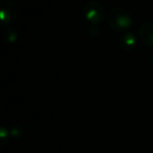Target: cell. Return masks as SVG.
<instances>
[{
  "instance_id": "277c9868",
  "label": "cell",
  "mask_w": 153,
  "mask_h": 153,
  "mask_svg": "<svg viewBox=\"0 0 153 153\" xmlns=\"http://www.w3.org/2000/svg\"><path fill=\"white\" fill-rule=\"evenodd\" d=\"M140 40L145 45L153 47V22H146L138 30Z\"/></svg>"
},
{
  "instance_id": "7a4b0ae2",
  "label": "cell",
  "mask_w": 153,
  "mask_h": 153,
  "mask_svg": "<svg viewBox=\"0 0 153 153\" xmlns=\"http://www.w3.org/2000/svg\"><path fill=\"white\" fill-rule=\"evenodd\" d=\"M83 14L89 25H98L106 16L103 5L97 1H89L86 3L83 9Z\"/></svg>"
},
{
  "instance_id": "3957f363",
  "label": "cell",
  "mask_w": 153,
  "mask_h": 153,
  "mask_svg": "<svg viewBox=\"0 0 153 153\" xmlns=\"http://www.w3.org/2000/svg\"><path fill=\"white\" fill-rule=\"evenodd\" d=\"M18 15V7L12 0H1L0 2V17L3 25L12 23Z\"/></svg>"
},
{
  "instance_id": "6da1fadb",
  "label": "cell",
  "mask_w": 153,
  "mask_h": 153,
  "mask_svg": "<svg viewBox=\"0 0 153 153\" xmlns=\"http://www.w3.org/2000/svg\"><path fill=\"white\" fill-rule=\"evenodd\" d=\"M132 24L130 14L123 7H114L109 12L108 25L117 33H125Z\"/></svg>"
},
{
  "instance_id": "5b68a950",
  "label": "cell",
  "mask_w": 153,
  "mask_h": 153,
  "mask_svg": "<svg viewBox=\"0 0 153 153\" xmlns=\"http://www.w3.org/2000/svg\"><path fill=\"white\" fill-rule=\"evenodd\" d=\"M136 44V38L132 33H124L119 40V45L123 51H131L134 49Z\"/></svg>"
}]
</instances>
